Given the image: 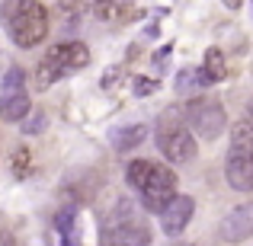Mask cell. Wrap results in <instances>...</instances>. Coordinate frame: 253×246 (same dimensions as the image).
<instances>
[{"label":"cell","instance_id":"obj_18","mask_svg":"<svg viewBox=\"0 0 253 246\" xmlns=\"http://www.w3.org/2000/svg\"><path fill=\"white\" fill-rule=\"evenodd\" d=\"M23 128L29 131V135H39V131L45 128V112H36V115H32V122H26Z\"/></svg>","mask_w":253,"mask_h":246},{"label":"cell","instance_id":"obj_4","mask_svg":"<svg viewBox=\"0 0 253 246\" xmlns=\"http://www.w3.org/2000/svg\"><path fill=\"white\" fill-rule=\"evenodd\" d=\"M154 141H157V150H161L170 163H186L196 154V138L189 135V125H186V118H183L179 109H164L161 112Z\"/></svg>","mask_w":253,"mask_h":246},{"label":"cell","instance_id":"obj_2","mask_svg":"<svg viewBox=\"0 0 253 246\" xmlns=\"http://www.w3.org/2000/svg\"><path fill=\"white\" fill-rule=\"evenodd\" d=\"M128 185L141 195L144 211H161L176 195V173L154 160H135L128 163Z\"/></svg>","mask_w":253,"mask_h":246},{"label":"cell","instance_id":"obj_6","mask_svg":"<svg viewBox=\"0 0 253 246\" xmlns=\"http://www.w3.org/2000/svg\"><path fill=\"white\" fill-rule=\"evenodd\" d=\"M228 182L237 192L253 189V125L237 122L231 128V147H228Z\"/></svg>","mask_w":253,"mask_h":246},{"label":"cell","instance_id":"obj_7","mask_svg":"<svg viewBox=\"0 0 253 246\" xmlns=\"http://www.w3.org/2000/svg\"><path fill=\"white\" fill-rule=\"evenodd\" d=\"M179 112H183L186 125H189L202 141H215L224 131V122H228L221 103H215V99H192V103H186Z\"/></svg>","mask_w":253,"mask_h":246},{"label":"cell","instance_id":"obj_14","mask_svg":"<svg viewBox=\"0 0 253 246\" xmlns=\"http://www.w3.org/2000/svg\"><path fill=\"white\" fill-rule=\"evenodd\" d=\"M202 70H205V77H209L211 83L224 80L228 68H224V55H221V48H209V51H205V64H202Z\"/></svg>","mask_w":253,"mask_h":246},{"label":"cell","instance_id":"obj_21","mask_svg":"<svg viewBox=\"0 0 253 246\" xmlns=\"http://www.w3.org/2000/svg\"><path fill=\"white\" fill-rule=\"evenodd\" d=\"M170 246H192V243H170Z\"/></svg>","mask_w":253,"mask_h":246},{"label":"cell","instance_id":"obj_9","mask_svg":"<svg viewBox=\"0 0 253 246\" xmlns=\"http://www.w3.org/2000/svg\"><path fill=\"white\" fill-rule=\"evenodd\" d=\"M192 198L189 195H173L167 205L161 208V227H164V234L167 237H179L186 230V224H189V217H192Z\"/></svg>","mask_w":253,"mask_h":246},{"label":"cell","instance_id":"obj_3","mask_svg":"<svg viewBox=\"0 0 253 246\" xmlns=\"http://www.w3.org/2000/svg\"><path fill=\"white\" fill-rule=\"evenodd\" d=\"M151 224L144 221V214L135 208V202L119 198L112 214L106 217L103 227V243L106 246H151Z\"/></svg>","mask_w":253,"mask_h":246},{"label":"cell","instance_id":"obj_13","mask_svg":"<svg viewBox=\"0 0 253 246\" xmlns=\"http://www.w3.org/2000/svg\"><path fill=\"white\" fill-rule=\"evenodd\" d=\"M131 3H135V0H90L93 16L103 19V23H116V19H122L125 13L131 10Z\"/></svg>","mask_w":253,"mask_h":246},{"label":"cell","instance_id":"obj_1","mask_svg":"<svg viewBox=\"0 0 253 246\" xmlns=\"http://www.w3.org/2000/svg\"><path fill=\"white\" fill-rule=\"evenodd\" d=\"M0 19L19 48H36L48 35V13L39 0H3Z\"/></svg>","mask_w":253,"mask_h":246},{"label":"cell","instance_id":"obj_5","mask_svg":"<svg viewBox=\"0 0 253 246\" xmlns=\"http://www.w3.org/2000/svg\"><path fill=\"white\" fill-rule=\"evenodd\" d=\"M90 64V51H86L84 42H61V45H51L45 51V58L39 61V70H36V83L42 86H51L58 83L61 77H71L77 70H84Z\"/></svg>","mask_w":253,"mask_h":246},{"label":"cell","instance_id":"obj_8","mask_svg":"<svg viewBox=\"0 0 253 246\" xmlns=\"http://www.w3.org/2000/svg\"><path fill=\"white\" fill-rule=\"evenodd\" d=\"M32 103L29 93H26V77L19 68H10L3 77V86H0V118L6 122H23L29 115Z\"/></svg>","mask_w":253,"mask_h":246},{"label":"cell","instance_id":"obj_15","mask_svg":"<svg viewBox=\"0 0 253 246\" xmlns=\"http://www.w3.org/2000/svg\"><path fill=\"white\" fill-rule=\"evenodd\" d=\"M211 80L205 77V70L202 68H189V70H179L176 74V90H189V86H209Z\"/></svg>","mask_w":253,"mask_h":246},{"label":"cell","instance_id":"obj_10","mask_svg":"<svg viewBox=\"0 0 253 246\" xmlns=\"http://www.w3.org/2000/svg\"><path fill=\"white\" fill-rule=\"evenodd\" d=\"M221 234H224V240H231V243L247 240V237L253 234V202L241 205V208H234L228 217H224Z\"/></svg>","mask_w":253,"mask_h":246},{"label":"cell","instance_id":"obj_12","mask_svg":"<svg viewBox=\"0 0 253 246\" xmlns=\"http://www.w3.org/2000/svg\"><path fill=\"white\" fill-rule=\"evenodd\" d=\"M144 138H148V128H144V125H116V128L109 131V144L116 150H131V147H138Z\"/></svg>","mask_w":253,"mask_h":246},{"label":"cell","instance_id":"obj_19","mask_svg":"<svg viewBox=\"0 0 253 246\" xmlns=\"http://www.w3.org/2000/svg\"><path fill=\"white\" fill-rule=\"evenodd\" d=\"M241 3H244V0H224V6H231V10H237Z\"/></svg>","mask_w":253,"mask_h":246},{"label":"cell","instance_id":"obj_16","mask_svg":"<svg viewBox=\"0 0 253 246\" xmlns=\"http://www.w3.org/2000/svg\"><path fill=\"white\" fill-rule=\"evenodd\" d=\"M13 173H16V179H26L32 173V160L26 147H16V154H13Z\"/></svg>","mask_w":253,"mask_h":246},{"label":"cell","instance_id":"obj_11","mask_svg":"<svg viewBox=\"0 0 253 246\" xmlns=\"http://www.w3.org/2000/svg\"><path fill=\"white\" fill-rule=\"evenodd\" d=\"M55 227H58V237H61V246H84V240H81V221H77V208L58 211Z\"/></svg>","mask_w":253,"mask_h":246},{"label":"cell","instance_id":"obj_20","mask_svg":"<svg viewBox=\"0 0 253 246\" xmlns=\"http://www.w3.org/2000/svg\"><path fill=\"white\" fill-rule=\"evenodd\" d=\"M0 246H13V240H10L6 234H0Z\"/></svg>","mask_w":253,"mask_h":246},{"label":"cell","instance_id":"obj_17","mask_svg":"<svg viewBox=\"0 0 253 246\" xmlns=\"http://www.w3.org/2000/svg\"><path fill=\"white\" fill-rule=\"evenodd\" d=\"M157 86H161V80H148V77H138V80H135V93H138V96H151V93H157Z\"/></svg>","mask_w":253,"mask_h":246}]
</instances>
